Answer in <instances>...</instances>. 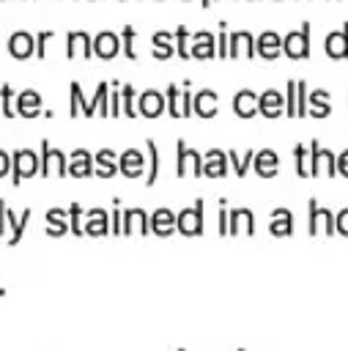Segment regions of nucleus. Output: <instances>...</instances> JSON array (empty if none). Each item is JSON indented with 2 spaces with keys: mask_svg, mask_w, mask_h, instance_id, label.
<instances>
[{
  "mask_svg": "<svg viewBox=\"0 0 348 351\" xmlns=\"http://www.w3.org/2000/svg\"><path fill=\"white\" fill-rule=\"evenodd\" d=\"M41 170V156L30 148H16L11 154V184L19 186L22 178H33Z\"/></svg>",
  "mask_w": 348,
  "mask_h": 351,
  "instance_id": "f257e3e1",
  "label": "nucleus"
},
{
  "mask_svg": "<svg viewBox=\"0 0 348 351\" xmlns=\"http://www.w3.org/2000/svg\"><path fill=\"white\" fill-rule=\"evenodd\" d=\"M175 148H178V154H175V176H181V178L203 176V154L189 148L184 140H175Z\"/></svg>",
  "mask_w": 348,
  "mask_h": 351,
  "instance_id": "f03ea898",
  "label": "nucleus"
},
{
  "mask_svg": "<svg viewBox=\"0 0 348 351\" xmlns=\"http://www.w3.org/2000/svg\"><path fill=\"white\" fill-rule=\"evenodd\" d=\"M203 197L195 200V206H186L175 214V230L184 236H203Z\"/></svg>",
  "mask_w": 348,
  "mask_h": 351,
  "instance_id": "7ed1b4c3",
  "label": "nucleus"
},
{
  "mask_svg": "<svg viewBox=\"0 0 348 351\" xmlns=\"http://www.w3.org/2000/svg\"><path fill=\"white\" fill-rule=\"evenodd\" d=\"M282 52L290 58V60H301V58H310V22L304 19L299 30H290L285 38H282Z\"/></svg>",
  "mask_w": 348,
  "mask_h": 351,
  "instance_id": "20e7f679",
  "label": "nucleus"
},
{
  "mask_svg": "<svg viewBox=\"0 0 348 351\" xmlns=\"http://www.w3.org/2000/svg\"><path fill=\"white\" fill-rule=\"evenodd\" d=\"M310 176H337V156L318 140L310 143Z\"/></svg>",
  "mask_w": 348,
  "mask_h": 351,
  "instance_id": "39448f33",
  "label": "nucleus"
},
{
  "mask_svg": "<svg viewBox=\"0 0 348 351\" xmlns=\"http://www.w3.org/2000/svg\"><path fill=\"white\" fill-rule=\"evenodd\" d=\"M41 176H69V159L63 151L52 148L49 140H41Z\"/></svg>",
  "mask_w": 348,
  "mask_h": 351,
  "instance_id": "423d86ee",
  "label": "nucleus"
},
{
  "mask_svg": "<svg viewBox=\"0 0 348 351\" xmlns=\"http://www.w3.org/2000/svg\"><path fill=\"white\" fill-rule=\"evenodd\" d=\"M307 208H310V233L312 236H332L337 228H334V214L329 208H321L318 200H307Z\"/></svg>",
  "mask_w": 348,
  "mask_h": 351,
  "instance_id": "0eeeda50",
  "label": "nucleus"
},
{
  "mask_svg": "<svg viewBox=\"0 0 348 351\" xmlns=\"http://www.w3.org/2000/svg\"><path fill=\"white\" fill-rule=\"evenodd\" d=\"M90 55H93V36L85 30H69L66 33V58L69 60H74V58L88 60Z\"/></svg>",
  "mask_w": 348,
  "mask_h": 351,
  "instance_id": "6e6552de",
  "label": "nucleus"
},
{
  "mask_svg": "<svg viewBox=\"0 0 348 351\" xmlns=\"http://www.w3.org/2000/svg\"><path fill=\"white\" fill-rule=\"evenodd\" d=\"M151 233V214L140 206L123 208V236H148Z\"/></svg>",
  "mask_w": 348,
  "mask_h": 351,
  "instance_id": "1a4fd4ad",
  "label": "nucleus"
},
{
  "mask_svg": "<svg viewBox=\"0 0 348 351\" xmlns=\"http://www.w3.org/2000/svg\"><path fill=\"white\" fill-rule=\"evenodd\" d=\"M252 236L255 233V214L252 208L241 206V208H230V217H227V236Z\"/></svg>",
  "mask_w": 348,
  "mask_h": 351,
  "instance_id": "9d476101",
  "label": "nucleus"
},
{
  "mask_svg": "<svg viewBox=\"0 0 348 351\" xmlns=\"http://www.w3.org/2000/svg\"><path fill=\"white\" fill-rule=\"evenodd\" d=\"M8 52L16 60H27L36 55V36H30L27 30H14L8 36Z\"/></svg>",
  "mask_w": 348,
  "mask_h": 351,
  "instance_id": "9b49d317",
  "label": "nucleus"
},
{
  "mask_svg": "<svg viewBox=\"0 0 348 351\" xmlns=\"http://www.w3.org/2000/svg\"><path fill=\"white\" fill-rule=\"evenodd\" d=\"M121 52V36L112 30H101L93 36V55L101 60H112Z\"/></svg>",
  "mask_w": 348,
  "mask_h": 351,
  "instance_id": "f8f14e48",
  "label": "nucleus"
},
{
  "mask_svg": "<svg viewBox=\"0 0 348 351\" xmlns=\"http://www.w3.org/2000/svg\"><path fill=\"white\" fill-rule=\"evenodd\" d=\"M255 58L258 47H255V36L249 30H233L230 33V47H227V58Z\"/></svg>",
  "mask_w": 348,
  "mask_h": 351,
  "instance_id": "ddd939ff",
  "label": "nucleus"
},
{
  "mask_svg": "<svg viewBox=\"0 0 348 351\" xmlns=\"http://www.w3.org/2000/svg\"><path fill=\"white\" fill-rule=\"evenodd\" d=\"M219 110V93L211 90V88H200L195 96H192V112L200 115V118H214Z\"/></svg>",
  "mask_w": 348,
  "mask_h": 351,
  "instance_id": "4468645a",
  "label": "nucleus"
},
{
  "mask_svg": "<svg viewBox=\"0 0 348 351\" xmlns=\"http://www.w3.org/2000/svg\"><path fill=\"white\" fill-rule=\"evenodd\" d=\"M323 52H326L329 58H334V60L348 58V19H345V25H343L340 30L326 33V38H323Z\"/></svg>",
  "mask_w": 348,
  "mask_h": 351,
  "instance_id": "2eb2a0df",
  "label": "nucleus"
},
{
  "mask_svg": "<svg viewBox=\"0 0 348 351\" xmlns=\"http://www.w3.org/2000/svg\"><path fill=\"white\" fill-rule=\"evenodd\" d=\"M189 55L197 58V60H208L216 55V36L211 30H197L192 36V47H189Z\"/></svg>",
  "mask_w": 348,
  "mask_h": 351,
  "instance_id": "dca6fc26",
  "label": "nucleus"
},
{
  "mask_svg": "<svg viewBox=\"0 0 348 351\" xmlns=\"http://www.w3.org/2000/svg\"><path fill=\"white\" fill-rule=\"evenodd\" d=\"M93 167H96V162H93V154L90 151H85V148H74L71 151V156H69V176L71 178H88V176H93Z\"/></svg>",
  "mask_w": 348,
  "mask_h": 351,
  "instance_id": "f3484780",
  "label": "nucleus"
},
{
  "mask_svg": "<svg viewBox=\"0 0 348 351\" xmlns=\"http://www.w3.org/2000/svg\"><path fill=\"white\" fill-rule=\"evenodd\" d=\"M41 107H44V101H41V93L38 90L25 88V90L16 93V115L36 118V115H41Z\"/></svg>",
  "mask_w": 348,
  "mask_h": 351,
  "instance_id": "a211bd4d",
  "label": "nucleus"
},
{
  "mask_svg": "<svg viewBox=\"0 0 348 351\" xmlns=\"http://www.w3.org/2000/svg\"><path fill=\"white\" fill-rule=\"evenodd\" d=\"M137 112L145 115V118H159L162 112H167L164 107V96L159 90H142L137 96Z\"/></svg>",
  "mask_w": 348,
  "mask_h": 351,
  "instance_id": "6ab92c4d",
  "label": "nucleus"
},
{
  "mask_svg": "<svg viewBox=\"0 0 348 351\" xmlns=\"http://www.w3.org/2000/svg\"><path fill=\"white\" fill-rule=\"evenodd\" d=\"M227 167H230V159H227L225 151L211 148V151L203 154V176H208V178H222V176H227Z\"/></svg>",
  "mask_w": 348,
  "mask_h": 351,
  "instance_id": "aec40b11",
  "label": "nucleus"
},
{
  "mask_svg": "<svg viewBox=\"0 0 348 351\" xmlns=\"http://www.w3.org/2000/svg\"><path fill=\"white\" fill-rule=\"evenodd\" d=\"M258 112L266 115V118H279V115L285 112V99H282V93L274 90V88L263 90V93L258 96Z\"/></svg>",
  "mask_w": 348,
  "mask_h": 351,
  "instance_id": "412c9836",
  "label": "nucleus"
},
{
  "mask_svg": "<svg viewBox=\"0 0 348 351\" xmlns=\"http://www.w3.org/2000/svg\"><path fill=\"white\" fill-rule=\"evenodd\" d=\"M118 173L126 176V178H140L145 173L142 167V154L137 148H126L121 156H118Z\"/></svg>",
  "mask_w": 348,
  "mask_h": 351,
  "instance_id": "4be33fe9",
  "label": "nucleus"
},
{
  "mask_svg": "<svg viewBox=\"0 0 348 351\" xmlns=\"http://www.w3.org/2000/svg\"><path fill=\"white\" fill-rule=\"evenodd\" d=\"M255 47H258V55H260V58L274 60V58L282 52V36L274 33V30H263V33L255 38Z\"/></svg>",
  "mask_w": 348,
  "mask_h": 351,
  "instance_id": "5701e85b",
  "label": "nucleus"
},
{
  "mask_svg": "<svg viewBox=\"0 0 348 351\" xmlns=\"http://www.w3.org/2000/svg\"><path fill=\"white\" fill-rule=\"evenodd\" d=\"M85 233L88 236H107L110 233V214H107V208H88L85 211Z\"/></svg>",
  "mask_w": 348,
  "mask_h": 351,
  "instance_id": "b1692460",
  "label": "nucleus"
},
{
  "mask_svg": "<svg viewBox=\"0 0 348 351\" xmlns=\"http://www.w3.org/2000/svg\"><path fill=\"white\" fill-rule=\"evenodd\" d=\"M151 47H153V58L156 60H167L175 55V33L170 30H156L151 36Z\"/></svg>",
  "mask_w": 348,
  "mask_h": 351,
  "instance_id": "393cba45",
  "label": "nucleus"
},
{
  "mask_svg": "<svg viewBox=\"0 0 348 351\" xmlns=\"http://www.w3.org/2000/svg\"><path fill=\"white\" fill-rule=\"evenodd\" d=\"M93 162H96L93 176H99V178H112V176L118 173V154L110 151V148L96 151V154H93Z\"/></svg>",
  "mask_w": 348,
  "mask_h": 351,
  "instance_id": "a878e982",
  "label": "nucleus"
},
{
  "mask_svg": "<svg viewBox=\"0 0 348 351\" xmlns=\"http://www.w3.org/2000/svg\"><path fill=\"white\" fill-rule=\"evenodd\" d=\"M277 165H279V156L271 151V148H263V151H255V159H252V167L260 178H274L277 176Z\"/></svg>",
  "mask_w": 348,
  "mask_h": 351,
  "instance_id": "bb28decb",
  "label": "nucleus"
},
{
  "mask_svg": "<svg viewBox=\"0 0 348 351\" xmlns=\"http://www.w3.org/2000/svg\"><path fill=\"white\" fill-rule=\"evenodd\" d=\"M233 112L238 118H252L258 112V93L249 90V88H241L236 96H233Z\"/></svg>",
  "mask_w": 348,
  "mask_h": 351,
  "instance_id": "cd10ccee",
  "label": "nucleus"
},
{
  "mask_svg": "<svg viewBox=\"0 0 348 351\" xmlns=\"http://www.w3.org/2000/svg\"><path fill=\"white\" fill-rule=\"evenodd\" d=\"M332 112V96H329V90H312L310 96H307V115H312V118H326Z\"/></svg>",
  "mask_w": 348,
  "mask_h": 351,
  "instance_id": "c85d7f7f",
  "label": "nucleus"
},
{
  "mask_svg": "<svg viewBox=\"0 0 348 351\" xmlns=\"http://www.w3.org/2000/svg\"><path fill=\"white\" fill-rule=\"evenodd\" d=\"M175 230V214L170 211V208H156L153 214H151V233H156V236H170Z\"/></svg>",
  "mask_w": 348,
  "mask_h": 351,
  "instance_id": "c756f323",
  "label": "nucleus"
},
{
  "mask_svg": "<svg viewBox=\"0 0 348 351\" xmlns=\"http://www.w3.org/2000/svg\"><path fill=\"white\" fill-rule=\"evenodd\" d=\"M71 230L69 225V208H49L47 211V233L49 236H66Z\"/></svg>",
  "mask_w": 348,
  "mask_h": 351,
  "instance_id": "7c9ffc66",
  "label": "nucleus"
},
{
  "mask_svg": "<svg viewBox=\"0 0 348 351\" xmlns=\"http://www.w3.org/2000/svg\"><path fill=\"white\" fill-rule=\"evenodd\" d=\"M269 230H271V236H290L293 233V217H290V211L288 208H274L271 211V222H269Z\"/></svg>",
  "mask_w": 348,
  "mask_h": 351,
  "instance_id": "2f4dec72",
  "label": "nucleus"
},
{
  "mask_svg": "<svg viewBox=\"0 0 348 351\" xmlns=\"http://www.w3.org/2000/svg\"><path fill=\"white\" fill-rule=\"evenodd\" d=\"M227 159H230V167H233V173L241 178V176H247L249 173V167H252V159H255V151H227Z\"/></svg>",
  "mask_w": 348,
  "mask_h": 351,
  "instance_id": "473e14b6",
  "label": "nucleus"
},
{
  "mask_svg": "<svg viewBox=\"0 0 348 351\" xmlns=\"http://www.w3.org/2000/svg\"><path fill=\"white\" fill-rule=\"evenodd\" d=\"M121 107H123V115H126V118H137V115H140V112H137V90H134L132 82L121 85Z\"/></svg>",
  "mask_w": 348,
  "mask_h": 351,
  "instance_id": "72a5a7b5",
  "label": "nucleus"
},
{
  "mask_svg": "<svg viewBox=\"0 0 348 351\" xmlns=\"http://www.w3.org/2000/svg\"><path fill=\"white\" fill-rule=\"evenodd\" d=\"M0 115L16 118V90L11 85H0Z\"/></svg>",
  "mask_w": 348,
  "mask_h": 351,
  "instance_id": "f704fd0d",
  "label": "nucleus"
},
{
  "mask_svg": "<svg viewBox=\"0 0 348 351\" xmlns=\"http://www.w3.org/2000/svg\"><path fill=\"white\" fill-rule=\"evenodd\" d=\"M189 47H192V33H189L186 25H178L175 27V55L184 58V60H189L192 58L189 55Z\"/></svg>",
  "mask_w": 348,
  "mask_h": 351,
  "instance_id": "c9c22d12",
  "label": "nucleus"
},
{
  "mask_svg": "<svg viewBox=\"0 0 348 351\" xmlns=\"http://www.w3.org/2000/svg\"><path fill=\"white\" fill-rule=\"evenodd\" d=\"M293 159H296V176L310 178V145L304 148V143L293 145Z\"/></svg>",
  "mask_w": 348,
  "mask_h": 351,
  "instance_id": "e433bc0d",
  "label": "nucleus"
},
{
  "mask_svg": "<svg viewBox=\"0 0 348 351\" xmlns=\"http://www.w3.org/2000/svg\"><path fill=\"white\" fill-rule=\"evenodd\" d=\"M164 107L173 118H181V88L178 85H167L164 90Z\"/></svg>",
  "mask_w": 348,
  "mask_h": 351,
  "instance_id": "4c0bfd02",
  "label": "nucleus"
},
{
  "mask_svg": "<svg viewBox=\"0 0 348 351\" xmlns=\"http://www.w3.org/2000/svg\"><path fill=\"white\" fill-rule=\"evenodd\" d=\"M134 36H137V30H134L132 25H123V30H121V49H123V55H126L129 60H137V49H134Z\"/></svg>",
  "mask_w": 348,
  "mask_h": 351,
  "instance_id": "58836bf2",
  "label": "nucleus"
},
{
  "mask_svg": "<svg viewBox=\"0 0 348 351\" xmlns=\"http://www.w3.org/2000/svg\"><path fill=\"white\" fill-rule=\"evenodd\" d=\"M145 148H148V154H151V173L145 176V184L148 186H153L156 184V178H159V148H156V143L148 137L145 140Z\"/></svg>",
  "mask_w": 348,
  "mask_h": 351,
  "instance_id": "ea45409f",
  "label": "nucleus"
},
{
  "mask_svg": "<svg viewBox=\"0 0 348 351\" xmlns=\"http://www.w3.org/2000/svg\"><path fill=\"white\" fill-rule=\"evenodd\" d=\"M85 214H82V206L79 203H71L69 206V225H71V233L74 236H85Z\"/></svg>",
  "mask_w": 348,
  "mask_h": 351,
  "instance_id": "a19ab883",
  "label": "nucleus"
},
{
  "mask_svg": "<svg viewBox=\"0 0 348 351\" xmlns=\"http://www.w3.org/2000/svg\"><path fill=\"white\" fill-rule=\"evenodd\" d=\"M85 107H88V99L82 96L79 82H71V110H69V115H71V118H79Z\"/></svg>",
  "mask_w": 348,
  "mask_h": 351,
  "instance_id": "79ce46f5",
  "label": "nucleus"
},
{
  "mask_svg": "<svg viewBox=\"0 0 348 351\" xmlns=\"http://www.w3.org/2000/svg\"><path fill=\"white\" fill-rule=\"evenodd\" d=\"M110 233L112 236H123V208L121 200L112 197V211H110Z\"/></svg>",
  "mask_w": 348,
  "mask_h": 351,
  "instance_id": "37998d69",
  "label": "nucleus"
},
{
  "mask_svg": "<svg viewBox=\"0 0 348 351\" xmlns=\"http://www.w3.org/2000/svg\"><path fill=\"white\" fill-rule=\"evenodd\" d=\"M27 225H30V208H25V211L19 214V219H16V225L11 228L8 247H16V244H19V239H22V236H25V230H27Z\"/></svg>",
  "mask_w": 348,
  "mask_h": 351,
  "instance_id": "c03bdc74",
  "label": "nucleus"
},
{
  "mask_svg": "<svg viewBox=\"0 0 348 351\" xmlns=\"http://www.w3.org/2000/svg\"><path fill=\"white\" fill-rule=\"evenodd\" d=\"M307 82L304 80H296V118H304L307 115Z\"/></svg>",
  "mask_w": 348,
  "mask_h": 351,
  "instance_id": "a18cd8bd",
  "label": "nucleus"
},
{
  "mask_svg": "<svg viewBox=\"0 0 348 351\" xmlns=\"http://www.w3.org/2000/svg\"><path fill=\"white\" fill-rule=\"evenodd\" d=\"M227 47H230V33H227V22H219V36H216V55L227 58Z\"/></svg>",
  "mask_w": 348,
  "mask_h": 351,
  "instance_id": "49530a36",
  "label": "nucleus"
},
{
  "mask_svg": "<svg viewBox=\"0 0 348 351\" xmlns=\"http://www.w3.org/2000/svg\"><path fill=\"white\" fill-rule=\"evenodd\" d=\"M285 115L296 118V80H290L285 85Z\"/></svg>",
  "mask_w": 348,
  "mask_h": 351,
  "instance_id": "de8ad7c7",
  "label": "nucleus"
},
{
  "mask_svg": "<svg viewBox=\"0 0 348 351\" xmlns=\"http://www.w3.org/2000/svg\"><path fill=\"white\" fill-rule=\"evenodd\" d=\"M192 115V82L186 80L181 85V118H189Z\"/></svg>",
  "mask_w": 348,
  "mask_h": 351,
  "instance_id": "09e8293b",
  "label": "nucleus"
},
{
  "mask_svg": "<svg viewBox=\"0 0 348 351\" xmlns=\"http://www.w3.org/2000/svg\"><path fill=\"white\" fill-rule=\"evenodd\" d=\"M55 36V30H38L36 33V58L38 60H44V55H47V41Z\"/></svg>",
  "mask_w": 348,
  "mask_h": 351,
  "instance_id": "8fccbe9b",
  "label": "nucleus"
},
{
  "mask_svg": "<svg viewBox=\"0 0 348 351\" xmlns=\"http://www.w3.org/2000/svg\"><path fill=\"white\" fill-rule=\"evenodd\" d=\"M227 217H230V208H227V200L222 197L219 200V217H216V230L222 236H227Z\"/></svg>",
  "mask_w": 348,
  "mask_h": 351,
  "instance_id": "3c124183",
  "label": "nucleus"
},
{
  "mask_svg": "<svg viewBox=\"0 0 348 351\" xmlns=\"http://www.w3.org/2000/svg\"><path fill=\"white\" fill-rule=\"evenodd\" d=\"M123 115V107H121V88L110 93V118H118Z\"/></svg>",
  "mask_w": 348,
  "mask_h": 351,
  "instance_id": "603ef678",
  "label": "nucleus"
},
{
  "mask_svg": "<svg viewBox=\"0 0 348 351\" xmlns=\"http://www.w3.org/2000/svg\"><path fill=\"white\" fill-rule=\"evenodd\" d=\"M334 228H337V233L348 236V208H343V211L334 217Z\"/></svg>",
  "mask_w": 348,
  "mask_h": 351,
  "instance_id": "864d4df0",
  "label": "nucleus"
},
{
  "mask_svg": "<svg viewBox=\"0 0 348 351\" xmlns=\"http://www.w3.org/2000/svg\"><path fill=\"white\" fill-rule=\"evenodd\" d=\"M5 230H8V206L0 197V236H5Z\"/></svg>",
  "mask_w": 348,
  "mask_h": 351,
  "instance_id": "5fc2aeb1",
  "label": "nucleus"
},
{
  "mask_svg": "<svg viewBox=\"0 0 348 351\" xmlns=\"http://www.w3.org/2000/svg\"><path fill=\"white\" fill-rule=\"evenodd\" d=\"M8 173H11V154L0 151V178H5Z\"/></svg>",
  "mask_w": 348,
  "mask_h": 351,
  "instance_id": "6e6d98bb",
  "label": "nucleus"
},
{
  "mask_svg": "<svg viewBox=\"0 0 348 351\" xmlns=\"http://www.w3.org/2000/svg\"><path fill=\"white\" fill-rule=\"evenodd\" d=\"M337 173L348 178V148H345V151H343V154L337 156Z\"/></svg>",
  "mask_w": 348,
  "mask_h": 351,
  "instance_id": "4d7b16f0",
  "label": "nucleus"
},
{
  "mask_svg": "<svg viewBox=\"0 0 348 351\" xmlns=\"http://www.w3.org/2000/svg\"><path fill=\"white\" fill-rule=\"evenodd\" d=\"M214 3H216V0H200V5H203V8H211Z\"/></svg>",
  "mask_w": 348,
  "mask_h": 351,
  "instance_id": "13d9d810",
  "label": "nucleus"
},
{
  "mask_svg": "<svg viewBox=\"0 0 348 351\" xmlns=\"http://www.w3.org/2000/svg\"><path fill=\"white\" fill-rule=\"evenodd\" d=\"M238 351H244V348H238Z\"/></svg>",
  "mask_w": 348,
  "mask_h": 351,
  "instance_id": "bf43d9fd",
  "label": "nucleus"
},
{
  "mask_svg": "<svg viewBox=\"0 0 348 351\" xmlns=\"http://www.w3.org/2000/svg\"><path fill=\"white\" fill-rule=\"evenodd\" d=\"M178 351H184V348H178Z\"/></svg>",
  "mask_w": 348,
  "mask_h": 351,
  "instance_id": "052dcab7",
  "label": "nucleus"
}]
</instances>
